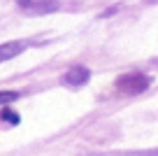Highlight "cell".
<instances>
[{
    "mask_svg": "<svg viewBox=\"0 0 158 156\" xmlns=\"http://www.w3.org/2000/svg\"><path fill=\"white\" fill-rule=\"evenodd\" d=\"M149 84H151V79L142 72H128L116 79V89L121 93H130V96L133 93H142L144 89H149Z\"/></svg>",
    "mask_w": 158,
    "mask_h": 156,
    "instance_id": "obj_1",
    "label": "cell"
},
{
    "mask_svg": "<svg viewBox=\"0 0 158 156\" xmlns=\"http://www.w3.org/2000/svg\"><path fill=\"white\" fill-rule=\"evenodd\" d=\"M89 77H91L89 68H72V70H68V72H65L63 82L68 84V86H81V84L89 82Z\"/></svg>",
    "mask_w": 158,
    "mask_h": 156,
    "instance_id": "obj_2",
    "label": "cell"
},
{
    "mask_svg": "<svg viewBox=\"0 0 158 156\" xmlns=\"http://www.w3.org/2000/svg\"><path fill=\"white\" fill-rule=\"evenodd\" d=\"M23 49H26L23 42H7V44H0V63H2V61L14 58V56H19Z\"/></svg>",
    "mask_w": 158,
    "mask_h": 156,
    "instance_id": "obj_3",
    "label": "cell"
},
{
    "mask_svg": "<svg viewBox=\"0 0 158 156\" xmlns=\"http://www.w3.org/2000/svg\"><path fill=\"white\" fill-rule=\"evenodd\" d=\"M21 93L19 91H0V105H10V102L19 100Z\"/></svg>",
    "mask_w": 158,
    "mask_h": 156,
    "instance_id": "obj_4",
    "label": "cell"
},
{
    "mask_svg": "<svg viewBox=\"0 0 158 156\" xmlns=\"http://www.w3.org/2000/svg\"><path fill=\"white\" fill-rule=\"evenodd\" d=\"M0 117L5 119V121H10V124H14V126H16V124H19V117H16V114H14V112H12V110H10V107H5V110H2V112H0Z\"/></svg>",
    "mask_w": 158,
    "mask_h": 156,
    "instance_id": "obj_5",
    "label": "cell"
},
{
    "mask_svg": "<svg viewBox=\"0 0 158 156\" xmlns=\"http://www.w3.org/2000/svg\"><path fill=\"white\" fill-rule=\"evenodd\" d=\"M19 5H23V7H30V0H16Z\"/></svg>",
    "mask_w": 158,
    "mask_h": 156,
    "instance_id": "obj_6",
    "label": "cell"
}]
</instances>
